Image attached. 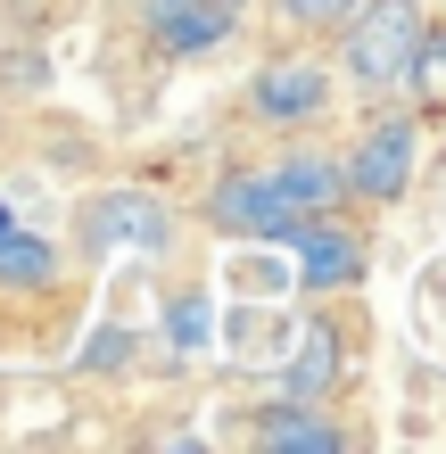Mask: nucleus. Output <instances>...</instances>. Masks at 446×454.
Here are the masks:
<instances>
[{"label": "nucleus", "mask_w": 446, "mask_h": 454, "mask_svg": "<svg viewBox=\"0 0 446 454\" xmlns=\"http://www.w3.org/2000/svg\"><path fill=\"white\" fill-rule=\"evenodd\" d=\"M265 9H273L281 25H339L356 0H265Z\"/></svg>", "instance_id": "nucleus-13"}, {"label": "nucleus", "mask_w": 446, "mask_h": 454, "mask_svg": "<svg viewBox=\"0 0 446 454\" xmlns=\"http://www.w3.org/2000/svg\"><path fill=\"white\" fill-rule=\"evenodd\" d=\"M166 339H174V347H199V339H207V298H182V306L166 314Z\"/></svg>", "instance_id": "nucleus-14"}, {"label": "nucleus", "mask_w": 446, "mask_h": 454, "mask_svg": "<svg viewBox=\"0 0 446 454\" xmlns=\"http://www.w3.org/2000/svg\"><path fill=\"white\" fill-rule=\"evenodd\" d=\"M331 67H314V59H265L248 74V116L256 124H273V132H298V124H323L331 116Z\"/></svg>", "instance_id": "nucleus-4"}, {"label": "nucleus", "mask_w": 446, "mask_h": 454, "mask_svg": "<svg viewBox=\"0 0 446 454\" xmlns=\"http://www.w3.org/2000/svg\"><path fill=\"white\" fill-rule=\"evenodd\" d=\"M422 25H430L422 0H356V9L331 25L339 34V74H348L364 99L405 91V67H413V50H422Z\"/></svg>", "instance_id": "nucleus-1"}, {"label": "nucleus", "mask_w": 446, "mask_h": 454, "mask_svg": "<svg viewBox=\"0 0 446 454\" xmlns=\"http://www.w3.org/2000/svg\"><path fill=\"white\" fill-rule=\"evenodd\" d=\"M331 372H339V331L314 314V323H298V339H290V364H281V396H323V388H331Z\"/></svg>", "instance_id": "nucleus-10"}, {"label": "nucleus", "mask_w": 446, "mask_h": 454, "mask_svg": "<svg viewBox=\"0 0 446 454\" xmlns=\"http://www.w3.org/2000/svg\"><path fill=\"white\" fill-rule=\"evenodd\" d=\"M265 182H273V199L290 207V215H339V207H348V174H339L331 149H290V157H273Z\"/></svg>", "instance_id": "nucleus-8"}, {"label": "nucleus", "mask_w": 446, "mask_h": 454, "mask_svg": "<svg viewBox=\"0 0 446 454\" xmlns=\"http://www.w3.org/2000/svg\"><path fill=\"white\" fill-rule=\"evenodd\" d=\"M50 273H59V248H50L42 231H0V289H42Z\"/></svg>", "instance_id": "nucleus-11"}, {"label": "nucleus", "mask_w": 446, "mask_h": 454, "mask_svg": "<svg viewBox=\"0 0 446 454\" xmlns=\"http://www.w3.org/2000/svg\"><path fill=\"white\" fill-rule=\"evenodd\" d=\"M74 239H83L91 256H108V248L166 256L174 248V207L157 199V191H91L83 207H74Z\"/></svg>", "instance_id": "nucleus-2"}, {"label": "nucleus", "mask_w": 446, "mask_h": 454, "mask_svg": "<svg viewBox=\"0 0 446 454\" xmlns=\"http://www.w3.org/2000/svg\"><path fill=\"white\" fill-rule=\"evenodd\" d=\"M0 231H9V207H0Z\"/></svg>", "instance_id": "nucleus-15"}, {"label": "nucleus", "mask_w": 446, "mask_h": 454, "mask_svg": "<svg viewBox=\"0 0 446 454\" xmlns=\"http://www.w3.org/2000/svg\"><path fill=\"white\" fill-rule=\"evenodd\" d=\"M141 25L166 59H215L231 34H248V0H141Z\"/></svg>", "instance_id": "nucleus-5"}, {"label": "nucleus", "mask_w": 446, "mask_h": 454, "mask_svg": "<svg viewBox=\"0 0 446 454\" xmlns=\"http://www.w3.org/2000/svg\"><path fill=\"white\" fill-rule=\"evenodd\" d=\"M207 223H215L223 239H281L298 215L273 199V182H265V174H223L215 191H207Z\"/></svg>", "instance_id": "nucleus-7"}, {"label": "nucleus", "mask_w": 446, "mask_h": 454, "mask_svg": "<svg viewBox=\"0 0 446 454\" xmlns=\"http://www.w3.org/2000/svg\"><path fill=\"white\" fill-rule=\"evenodd\" d=\"M405 91L422 99V108H446V25H422V50H413V67H405Z\"/></svg>", "instance_id": "nucleus-12"}, {"label": "nucleus", "mask_w": 446, "mask_h": 454, "mask_svg": "<svg viewBox=\"0 0 446 454\" xmlns=\"http://www.w3.org/2000/svg\"><path fill=\"white\" fill-rule=\"evenodd\" d=\"M256 446L265 454H348V430L314 396H281V405L256 413Z\"/></svg>", "instance_id": "nucleus-9"}, {"label": "nucleus", "mask_w": 446, "mask_h": 454, "mask_svg": "<svg viewBox=\"0 0 446 454\" xmlns=\"http://www.w3.org/2000/svg\"><path fill=\"white\" fill-rule=\"evenodd\" d=\"M281 248L298 256V289H348L356 273H364V239L348 231V223H331V215H298L290 231H281Z\"/></svg>", "instance_id": "nucleus-6"}, {"label": "nucleus", "mask_w": 446, "mask_h": 454, "mask_svg": "<svg viewBox=\"0 0 446 454\" xmlns=\"http://www.w3.org/2000/svg\"><path fill=\"white\" fill-rule=\"evenodd\" d=\"M413 149H422V124L413 116H372L364 124V141L348 149V199L364 207H388V199H405L413 191Z\"/></svg>", "instance_id": "nucleus-3"}]
</instances>
